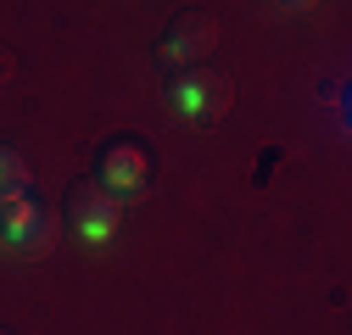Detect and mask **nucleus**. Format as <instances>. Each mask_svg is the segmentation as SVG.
I'll list each match as a JSON object with an SVG mask.
<instances>
[{"instance_id":"nucleus-3","label":"nucleus","mask_w":352,"mask_h":335,"mask_svg":"<svg viewBox=\"0 0 352 335\" xmlns=\"http://www.w3.org/2000/svg\"><path fill=\"white\" fill-rule=\"evenodd\" d=\"M56 235V218L34 201V190H0V240L12 251H39L51 246Z\"/></svg>"},{"instance_id":"nucleus-2","label":"nucleus","mask_w":352,"mask_h":335,"mask_svg":"<svg viewBox=\"0 0 352 335\" xmlns=\"http://www.w3.org/2000/svg\"><path fill=\"white\" fill-rule=\"evenodd\" d=\"M67 224H73V235L78 240H112L118 235V224H123V196H112L101 179H78L73 190H67Z\"/></svg>"},{"instance_id":"nucleus-8","label":"nucleus","mask_w":352,"mask_h":335,"mask_svg":"<svg viewBox=\"0 0 352 335\" xmlns=\"http://www.w3.org/2000/svg\"><path fill=\"white\" fill-rule=\"evenodd\" d=\"M0 335H12V330H0Z\"/></svg>"},{"instance_id":"nucleus-7","label":"nucleus","mask_w":352,"mask_h":335,"mask_svg":"<svg viewBox=\"0 0 352 335\" xmlns=\"http://www.w3.org/2000/svg\"><path fill=\"white\" fill-rule=\"evenodd\" d=\"M274 6H285V12H307V6H319V0H274Z\"/></svg>"},{"instance_id":"nucleus-4","label":"nucleus","mask_w":352,"mask_h":335,"mask_svg":"<svg viewBox=\"0 0 352 335\" xmlns=\"http://www.w3.org/2000/svg\"><path fill=\"white\" fill-rule=\"evenodd\" d=\"M212 45H218V17L212 12H185V17H173L157 56L168 67H201V56H212Z\"/></svg>"},{"instance_id":"nucleus-5","label":"nucleus","mask_w":352,"mask_h":335,"mask_svg":"<svg viewBox=\"0 0 352 335\" xmlns=\"http://www.w3.org/2000/svg\"><path fill=\"white\" fill-rule=\"evenodd\" d=\"M101 185H107L112 196H140V190L151 185V151H146L140 140L107 146V157H101Z\"/></svg>"},{"instance_id":"nucleus-1","label":"nucleus","mask_w":352,"mask_h":335,"mask_svg":"<svg viewBox=\"0 0 352 335\" xmlns=\"http://www.w3.org/2000/svg\"><path fill=\"white\" fill-rule=\"evenodd\" d=\"M168 106L185 112L190 123H218V117H230V106H235V84H230V73H218V67H179L168 78Z\"/></svg>"},{"instance_id":"nucleus-6","label":"nucleus","mask_w":352,"mask_h":335,"mask_svg":"<svg viewBox=\"0 0 352 335\" xmlns=\"http://www.w3.org/2000/svg\"><path fill=\"white\" fill-rule=\"evenodd\" d=\"M28 179H34L28 157L17 146H0V190H28Z\"/></svg>"}]
</instances>
